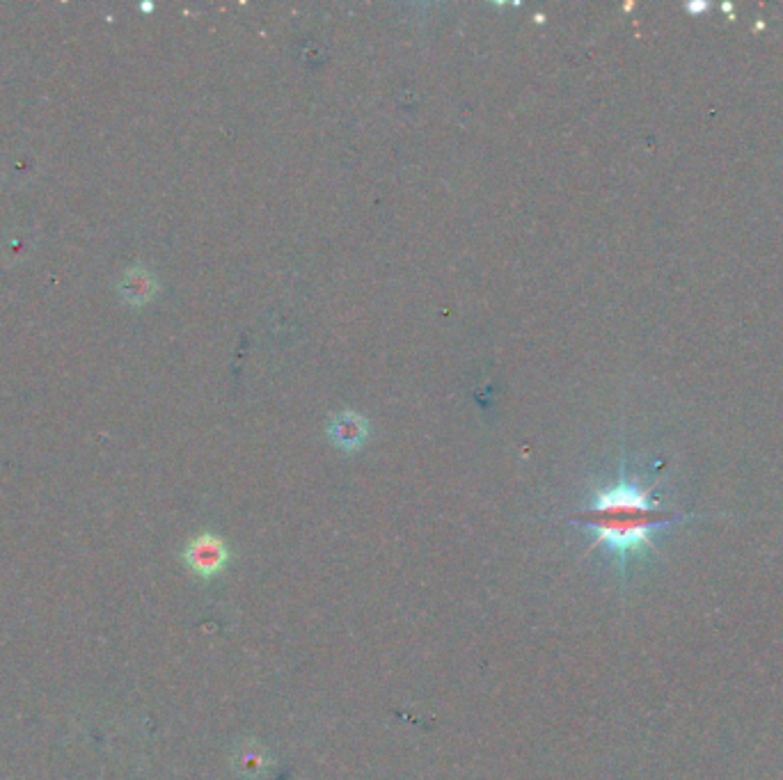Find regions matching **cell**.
I'll list each match as a JSON object with an SVG mask.
<instances>
[{"instance_id":"6da1fadb","label":"cell","mask_w":783,"mask_h":780,"mask_svg":"<svg viewBox=\"0 0 783 780\" xmlns=\"http://www.w3.org/2000/svg\"><path fill=\"white\" fill-rule=\"evenodd\" d=\"M655 488L658 483L642 485L621 472L619 481L596 490L591 506L571 517V522L596 533L591 549L605 545L607 552L614 554L623 577L632 559L658 554V545L653 540L655 531L690 517L662 508L660 501L653 497Z\"/></svg>"},{"instance_id":"7a4b0ae2","label":"cell","mask_w":783,"mask_h":780,"mask_svg":"<svg viewBox=\"0 0 783 780\" xmlns=\"http://www.w3.org/2000/svg\"><path fill=\"white\" fill-rule=\"evenodd\" d=\"M227 561H229L227 545L218 536H211V533L197 536L193 543L186 547V565L195 572V575H200L204 579L216 577L218 572H223Z\"/></svg>"},{"instance_id":"3957f363","label":"cell","mask_w":783,"mask_h":780,"mask_svg":"<svg viewBox=\"0 0 783 780\" xmlns=\"http://www.w3.org/2000/svg\"><path fill=\"white\" fill-rule=\"evenodd\" d=\"M328 435L339 449L355 451L365 444L369 435V424L358 412H342V415H337L330 421Z\"/></svg>"},{"instance_id":"277c9868","label":"cell","mask_w":783,"mask_h":780,"mask_svg":"<svg viewBox=\"0 0 783 780\" xmlns=\"http://www.w3.org/2000/svg\"><path fill=\"white\" fill-rule=\"evenodd\" d=\"M120 296L131 307H142L156 296V277L145 268H133L122 277Z\"/></svg>"},{"instance_id":"5b68a950","label":"cell","mask_w":783,"mask_h":780,"mask_svg":"<svg viewBox=\"0 0 783 780\" xmlns=\"http://www.w3.org/2000/svg\"><path fill=\"white\" fill-rule=\"evenodd\" d=\"M268 764H271V760H268L264 748L257 744H245L239 751V755H236V769H239L241 776H248V778H257L264 774Z\"/></svg>"}]
</instances>
